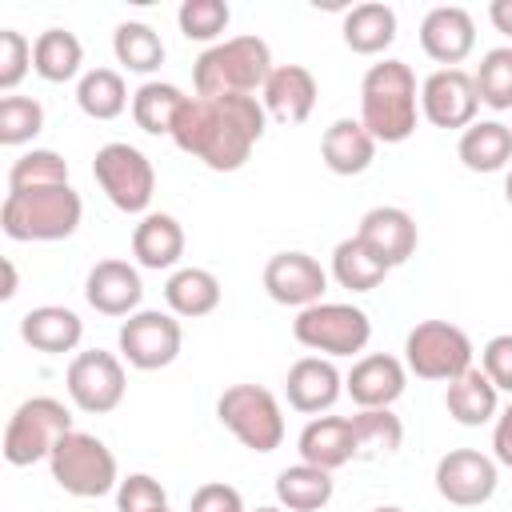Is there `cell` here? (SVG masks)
<instances>
[{"mask_svg":"<svg viewBox=\"0 0 512 512\" xmlns=\"http://www.w3.org/2000/svg\"><path fill=\"white\" fill-rule=\"evenodd\" d=\"M84 300L100 316H132L140 312V300H144L140 272L128 260H100L84 280Z\"/></svg>","mask_w":512,"mask_h":512,"instance_id":"cell-19","label":"cell"},{"mask_svg":"<svg viewBox=\"0 0 512 512\" xmlns=\"http://www.w3.org/2000/svg\"><path fill=\"white\" fill-rule=\"evenodd\" d=\"M332 492H336L332 472H324L316 464H304V460L276 476V500L288 512H320L332 500Z\"/></svg>","mask_w":512,"mask_h":512,"instance_id":"cell-30","label":"cell"},{"mask_svg":"<svg viewBox=\"0 0 512 512\" xmlns=\"http://www.w3.org/2000/svg\"><path fill=\"white\" fill-rule=\"evenodd\" d=\"M292 336L312 348V352H324L328 360L332 356H356L364 352V344L372 340V320L364 308L356 304H312L304 312H296L292 320Z\"/></svg>","mask_w":512,"mask_h":512,"instance_id":"cell-10","label":"cell"},{"mask_svg":"<svg viewBox=\"0 0 512 512\" xmlns=\"http://www.w3.org/2000/svg\"><path fill=\"white\" fill-rule=\"evenodd\" d=\"M184 92L176 84H164V80H148L132 92V120L140 132L148 136H172V124L184 108Z\"/></svg>","mask_w":512,"mask_h":512,"instance_id":"cell-33","label":"cell"},{"mask_svg":"<svg viewBox=\"0 0 512 512\" xmlns=\"http://www.w3.org/2000/svg\"><path fill=\"white\" fill-rule=\"evenodd\" d=\"M164 300L172 316L200 320L220 308V280L208 268H176L164 284Z\"/></svg>","mask_w":512,"mask_h":512,"instance_id":"cell-28","label":"cell"},{"mask_svg":"<svg viewBox=\"0 0 512 512\" xmlns=\"http://www.w3.org/2000/svg\"><path fill=\"white\" fill-rule=\"evenodd\" d=\"M320 156H324L328 172H336V176H360L376 160V140H372V132L360 120L340 116V120H332L324 128Z\"/></svg>","mask_w":512,"mask_h":512,"instance_id":"cell-24","label":"cell"},{"mask_svg":"<svg viewBox=\"0 0 512 512\" xmlns=\"http://www.w3.org/2000/svg\"><path fill=\"white\" fill-rule=\"evenodd\" d=\"M76 104L92 120H116L128 108V84L116 68H88L76 80Z\"/></svg>","mask_w":512,"mask_h":512,"instance_id":"cell-34","label":"cell"},{"mask_svg":"<svg viewBox=\"0 0 512 512\" xmlns=\"http://www.w3.org/2000/svg\"><path fill=\"white\" fill-rule=\"evenodd\" d=\"M504 200L512 204V168H508V176H504Z\"/></svg>","mask_w":512,"mask_h":512,"instance_id":"cell-48","label":"cell"},{"mask_svg":"<svg viewBox=\"0 0 512 512\" xmlns=\"http://www.w3.org/2000/svg\"><path fill=\"white\" fill-rule=\"evenodd\" d=\"M404 368L420 380L452 384L472 368V340L448 320H420L404 340Z\"/></svg>","mask_w":512,"mask_h":512,"instance_id":"cell-8","label":"cell"},{"mask_svg":"<svg viewBox=\"0 0 512 512\" xmlns=\"http://www.w3.org/2000/svg\"><path fill=\"white\" fill-rule=\"evenodd\" d=\"M444 408H448V416H452L456 424L480 428V424H488L492 416H500V392H496V384L484 376V368L472 364L464 376H456V380L448 384Z\"/></svg>","mask_w":512,"mask_h":512,"instance_id":"cell-26","label":"cell"},{"mask_svg":"<svg viewBox=\"0 0 512 512\" xmlns=\"http://www.w3.org/2000/svg\"><path fill=\"white\" fill-rule=\"evenodd\" d=\"M372 512H404L400 504H380V508H372Z\"/></svg>","mask_w":512,"mask_h":512,"instance_id":"cell-49","label":"cell"},{"mask_svg":"<svg viewBox=\"0 0 512 512\" xmlns=\"http://www.w3.org/2000/svg\"><path fill=\"white\" fill-rule=\"evenodd\" d=\"M264 128L268 112L260 96H188L172 124V140L180 152L204 160L212 172H236L248 164Z\"/></svg>","mask_w":512,"mask_h":512,"instance_id":"cell-1","label":"cell"},{"mask_svg":"<svg viewBox=\"0 0 512 512\" xmlns=\"http://www.w3.org/2000/svg\"><path fill=\"white\" fill-rule=\"evenodd\" d=\"M472 80H476L480 104H488L496 112H508L512 108V44L488 48L480 56V68L472 72Z\"/></svg>","mask_w":512,"mask_h":512,"instance_id":"cell-38","label":"cell"},{"mask_svg":"<svg viewBox=\"0 0 512 512\" xmlns=\"http://www.w3.org/2000/svg\"><path fill=\"white\" fill-rule=\"evenodd\" d=\"M256 512H288V508H272V504H264V508H256Z\"/></svg>","mask_w":512,"mask_h":512,"instance_id":"cell-50","label":"cell"},{"mask_svg":"<svg viewBox=\"0 0 512 512\" xmlns=\"http://www.w3.org/2000/svg\"><path fill=\"white\" fill-rule=\"evenodd\" d=\"M404 384H408V368L388 352L360 356L344 376V392L352 396L356 408H392L404 396Z\"/></svg>","mask_w":512,"mask_h":512,"instance_id":"cell-17","label":"cell"},{"mask_svg":"<svg viewBox=\"0 0 512 512\" xmlns=\"http://www.w3.org/2000/svg\"><path fill=\"white\" fill-rule=\"evenodd\" d=\"M396 40V12L388 4H356L344 16V44L356 56H376Z\"/></svg>","mask_w":512,"mask_h":512,"instance_id":"cell-32","label":"cell"},{"mask_svg":"<svg viewBox=\"0 0 512 512\" xmlns=\"http://www.w3.org/2000/svg\"><path fill=\"white\" fill-rule=\"evenodd\" d=\"M180 344H184V332L172 312L140 308L120 324V356L140 372L168 368L180 356Z\"/></svg>","mask_w":512,"mask_h":512,"instance_id":"cell-11","label":"cell"},{"mask_svg":"<svg viewBox=\"0 0 512 512\" xmlns=\"http://www.w3.org/2000/svg\"><path fill=\"white\" fill-rule=\"evenodd\" d=\"M132 256L140 268H176L184 256V228L176 216L168 212H148L140 216V224L132 228Z\"/></svg>","mask_w":512,"mask_h":512,"instance_id":"cell-25","label":"cell"},{"mask_svg":"<svg viewBox=\"0 0 512 512\" xmlns=\"http://www.w3.org/2000/svg\"><path fill=\"white\" fill-rule=\"evenodd\" d=\"M188 512H248V508H244V496H240L232 484L208 480V484H200V488L192 492Z\"/></svg>","mask_w":512,"mask_h":512,"instance_id":"cell-44","label":"cell"},{"mask_svg":"<svg viewBox=\"0 0 512 512\" xmlns=\"http://www.w3.org/2000/svg\"><path fill=\"white\" fill-rule=\"evenodd\" d=\"M0 296H4V300L16 296V268H12V260H4V288H0Z\"/></svg>","mask_w":512,"mask_h":512,"instance_id":"cell-47","label":"cell"},{"mask_svg":"<svg viewBox=\"0 0 512 512\" xmlns=\"http://www.w3.org/2000/svg\"><path fill=\"white\" fill-rule=\"evenodd\" d=\"M84 64V44L68 28H48L32 44V72L48 84H68L80 76Z\"/></svg>","mask_w":512,"mask_h":512,"instance_id":"cell-29","label":"cell"},{"mask_svg":"<svg viewBox=\"0 0 512 512\" xmlns=\"http://www.w3.org/2000/svg\"><path fill=\"white\" fill-rule=\"evenodd\" d=\"M80 336H84V320L64 304H40L20 316V340L32 344L36 352H48V356L72 352Z\"/></svg>","mask_w":512,"mask_h":512,"instance_id":"cell-23","label":"cell"},{"mask_svg":"<svg viewBox=\"0 0 512 512\" xmlns=\"http://www.w3.org/2000/svg\"><path fill=\"white\" fill-rule=\"evenodd\" d=\"M48 468H52V480L68 496H80V500H96V496H108V492L120 488L116 456L92 432H76L72 428L68 436H60V444L48 456Z\"/></svg>","mask_w":512,"mask_h":512,"instance_id":"cell-5","label":"cell"},{"mask_svg":"<svg viewBox=\"0 0 512 512\" xmlns=\"http://www.w3.org/2000/svg\"><path fill=\"white\" fill-rule=\"evenodd\" d=\"M420 92L404 60H380L360 80V124L376 144H404L416 132Z\"/></svg>","mask_w":512,"mask_h":512,"instance_id":"cell-2","label":"cell"},{"mask_svg":"<svg viewBox=\"0 0 512 512\" xmlns=\"http://www.w3.org/2000/svg\"><path fill=\"white\" fill-rule=\"evenodd\" d=\"M232 20V8L224 0H184L180 12H176V24L188 40H200V44H212Z\"/></svg>","mask_w":512,"mask_h":512,"instance_id":"cell-40","label":"cell"},{"mask_svg":"<svg viewBox=\"0 0 512 512\" xmlns=\"http://www.w3.org/2000/svg\"><path fill=\"white\" fill-rule=\"evenodd\" d=\"M476 108H480V92L472 72L464 68H436L420 84V112L436 128H468L476 124Z\"/></svg>","mask_w":512,"mask_h":512,"instance_id":"cell-14","label":"cell"},{"mask_svg":"<svg viewBox=\"0 0 512 512\" xmlns=\"http://www.w3.org/2000/svg\"><path fill=\"white\" fill-rule=\"evenodd\" d=\"M456 156L468 172H500L512 164V128L500 120H476L460 132Z\"/></svg>","mask_w":512,"mask_h":512,"instance_id":"cell-27","label":"cell"},{"mask_svg":"<svg viewBox=\"0 0 512 512\" xmlns=\"http://www.w3.org/2000/svg\"><path fill=\"white\" fill-rule=\"evenodd\" d=\"M64 384H68L72 404H76L80 412H92V416H104V412L120 408L124 388H128L120 356H112V352H104V348L76 352L72 364H68Z\"/></svg>","mask_w":512,"mask_h":512,"instance_id":"cell-12","label":"cell"},{"mask_svg":"<svg viewBox=\"0 0 512 512\" xmlns=\"http://www.w3.org/2000/svg\"><path fill=\"white\" fill-rule=\"evenodd\" d=\"M488 20H492L496 32L512 36V0H492V4H488Z\"/></svg>","mask_w":512,"mask_h":512,"instance_id":"cell-46","label":"cell"},{"mask_svg":"<svg viewBox=\"0 0 512 512\" xmlns=\"http://www.w3.org/2000/svg\"><path fill=\"white\" fill-rule=\"evenodd\" d=\"M112 52H116V60H120L128 72H136V76H148V72H156V68L164 64V40H160L156 28L144 24V20H124V24L112 32Z\"/></svg>","mask_w":512,"mask_h":512,"instance_id":"cell-35","label":"cell"},{"mask_svg":"<svg viewBox=\"0 0 512 512\" xmlns=\"http://www.w3.org/2000/svg\"><path fill=\"white\" fill-rule=\"evenodd\" d=\"M436 492L456 504V508H476L488 504L500 476H496V460L476 452V448H452L436 460Z\"/></svg>","mask_w":512,"mask_h":512,"instance_id":"cell-13","label":"cell"},{"mask_svg":"<svg viewBox=\"0 0 512 512\" xmlns=\"http://www.w3.org/2000/svg\"><path fill=\"white\" fill-rule=\"evenodd\" d=\"M272 48L260 36H232L200 52L192 68L196 96H256L272 76Z\"/></svg>","mask_w":512,"mask_h":512,"instance_id":"cell-3","label":"cell"},{"mask_svg":"<svg viewBox=\"0 0 512 512\" xmlns=\"http://www.w3.org/2000/svg\"><path fill=\"white\" fill-rule=\"evenodd\" d=\"M492 456H496V464L512 468V404L496 416V428H492Z\"/></svg>","mask_w":512,"mask_h":512,"instance_id":"cell-45","label":"cell"},{"mask_svg":"<svg viewBox=\"0 0 512 512\" xmlns=\"http://www.w3.org/2000/svg\"><path fill=\"white\" fill-rule=\"evenodd\" d=\"M44 128V108L32 96H4L0 100V144L16 148L28 144Z\"/></svg>","mask_w":512,"mask_h":512,"instance_id":"cell-39","label":"cell"},{"mask_svg":"<svg viewBox=\"0 0 512 512\" xmlns=\"http://www.w3.org/2000/svg\"><path fill=\"white\" fill-rule=\"evenodd\" d=\"M84 200L72 184L32 188V192H8L0 208V224L8 240H68L80 228Z\"/></svg>","mask_w":512,"mask_h":512,"instance_id":"cell-4","label":"cell"},{"mask_svg":"<svg viewBox=\"0 0 512 512\" xmlns=\"http://www.w3.org/2000/svg\"><path fill=\"white\" fill-rule=\"evenodd\" d=\"M92 176H96L100 192L112 200V208H120L128 216H148V204L156 192V172L140 148H132L124 140L104 144L92 156Z\"/></svg>","mask_w":512,"mask_h":512,"instance_id":"cell-7","label":"cell"},{"mask_svg":"<svg viewBox=\"0 0 512 512\" xmlns=\"http://www.w3.org/2000/svg\"><path fill=\"white\" fill-rule=\"evenodd\" d=\"M52 184H68V164L52 148H32L16 156L8 168V192H32V188H52Z\"/></svg>","mask_w":512,"mask_h":512,"instance_id":"cell-37","label":"cell"},{"mask_svg":"<svg viewBox=\"0 0 512 512\" xmlns=\"http://www.w3.org/2000/svg\"><path fill=\"white\" fill-rule=\"evenodd\" d=\"M352 436H356V456H392L404 440L400 416L392 408H360L352 416Z\"/></svg>","mask_w":512,"mask_h":512,"instance_id":"cell-36","label":"cell"},{"mask_svg":"<svg viewBox=\"0 0 512 512\" xmlns=\"http://www.w3.org/2000/svg\"><path fill=\"white\" fill-rule=\"evenodd\" d=\"M420 48L428 60H436L444 68H456L460 60H468L476 48V24H472L468 8H460V4L432 8L420 20Z\"/></svg>","mask_w":512,"mask_h":512,"instance_id":"cell-16","label":"cell"},{"mask_svg":"<svg viewBox=\"0 0 512 512\" xmlns=\"http://www.w3.org/2000/svg\"><path fill=\"white\" fill-rule=\"evenodd\" d=\"M220 424L252 452H276L284 440V412L276 396L260 384H232L216 400Z\"/></svg>","mask_w":512,"mask_h":512,"instance_id":"cell-6","label":"cell"},{"mask_svg":"<svg viewBox=\"0 0 512 512\" xmlns=\"http://www.w3.org/2000/svg\"><path fill=\"white\" fill-rule=\"evenodd\" d=\"M168 508V492L148 472H132L116 488V512H160Z\"/></svg>","mask_w":512,"mask_h":512,"instance_id":"cell-41","label":"cell"},{"mask_svg":"<svg viewBox=\"0 0 512 512\" xmlns=\"http://www.w3.org/2000/svg\"><path fill=\"white\" fill-rule=\"evenodd\" d=\"M284 392H288V404L304 416H320L328 412L340 392H344V376L336 372V364L328 356H300L292 368H288V380H284Z\"/></svg>","mask_w":512,"mask_h":512,"instance_id":"cell-20","label":"cell"},{"mask_svg":"<svg viewBox=\"0 0 512 512\" xmlns=\"http://www.w3.org/2000/svg\"><path fill=\"white\" fill-rule=\"evenodd\" d=\"M68 432H72L68 408L52 396H32L12 412L8 428H4V460L16 468L48 460L52 448L60 444V436H68Z\"/></svg>","mask_w":512,"mask_h":512,"instance_id":"cell-9","label":"cell"},{"mask_svg":"<svg viewBox=\"0 0 512 512\" xmlns=\"http://www.w3.org/2000/svg\"><path fill=\"white\" fill-rule=\"evenodd\" d=\"M508 128H512V124H508Z\"/></svg>","mask_w":512,"mask_h":512,"instance_id":"cell-52","label":"cell"},{"mask_svg":"<svg viewBox=\"0 0 512 512\" xmlns=\"http://www.w3.org/2000/svg\"><path fill=\"white\" fill-rule=\"evenodd\" d=\"M160 512H172V508H160Z\"/></svg>","mask_w":512,"mask_h":512,"instance_id":"cell-51","label":"cell"},{"mask_svg":"<svg viewBox=\"0 0 512 512\" xmlns=\"http://www.w3.org/2000/svg\"><path fill=\"white\" fill-rule=\"evenodd\" d=\"M480 368L484 376L496 384V392H512V332L492 336L480 352Z\"/></svg>","mask_w":512,"mask_h":512,"instance_id":"cell-43","label":"cell"},{"mask_svg":"<svg viewBox=\"0 0 512 512\" xmlns=\"http://www.w3.org/2000/svg\"><path fill=\"white\" fill-rule=\"evenodd\" d=\"M388 272H392V268H388L360 236H348V240H340V244L332 248V276H336V284L348 288V292H372V288L384 284Z\"/></svg>","mask_w":512,"mask_h":512,"instance_id":"cell-31","label":"cell"},{"mask_svg":"<svg viewBox=\"0 0 512 512\" xmlns=\"http://www.w3.org/2000/svg\"><path fill=\"white\" fill-rule=\"evenodd\" d=\"M32 68V44L16 28H0V88L12 96V88L28 76Z\"/></svg>","mask_w":512,"mask_h":512,"instance_id":"cell-42","label":"cell"},{"mask_svg":"<svg viewBox=\"0 0 512 512\" xmlns=\"http://www.w3.org/2000/svg\"><path fill=\"white\" fill-rule=\"evenodd\" d=\"M356 236L388 264V268H400V264H408L412 260V252H416V220L404 212V208H396V204H380V208H368L364 216H360V228H356Z\"/></svg>","mask_w":512,"mask_h":512,"instance_id":"cell-18","label":"cell"},{"mask_svg":"<svg viewBox=\"0 0 512 512\" xmlns=\"http://www.w3.org/2000/svg\"><path fill=\"white\" fill-rule=\"evenodd\" d=\"M260 104L280 124H304L316 108V76L304 64H276L260 88Z\"/></svg>","mask_w":512,"mask_h":512,"instance_id":"cell-21","label":"cell"},{"mask_svg":"<svg viewBox=\"0 0 512 512\" xmlns=\"http://www.w3.org/2000/svg\"><path fill=\"white\" fill-rule=\"evenodd\" d=\"M296 448H300V460L304 464H316L324 472H336V468H344L356 456L352 420L348 416H316V420L304 424Z\"/></svg>","mask_w":512,"mask_h":512,"instance_id":"cell-22","label":"cell"},{"mask_svg":"<svg viewBox=\"0 0 512 512\" xmlns=\"http://www.w3.org/2000/svg\"><path fill=\"white\" fill-rule=\"evenodd\" d=\"M328 288V272L308 252H276L264 264V292L284 308H312Z\"/></svg>","mask_w":512,"mask_h":512,"instance_id":"cell-15","label":"cell"}]
</instances>
